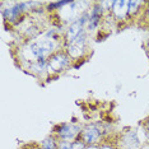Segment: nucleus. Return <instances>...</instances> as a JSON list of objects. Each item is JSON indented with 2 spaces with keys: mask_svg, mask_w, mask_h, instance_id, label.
Instances as JSON below:
<instances>
[{
  "mask_svg": "<svg viewBox=\"0 0 149 149\" xmlns=\"http://www.w3.org/2000/svg\"><path fill=\"white\" fill-rule=\"evenodd\" d=\"M118 144L117 148H123V149H141L143 148V140L139 136V133L135 129H131L129 131H124L121 134L120 139H118Z\"/></svg>",
  "mask_w": 149,
  "mask_h": 149,
  "instance_id": "7",
  "label": "nucleus"
},
{
  "mask_svg": "<svg viewBox=\"0 0 149 149\" xmlns=\"http://www.w3.org/2000/svg\"><path fill=\"white\" fill-rule=\"evenodd\" d=\"M101 149H117V145L115 143H111V141H106L104 140L102 144H100Z\"/></svg>",
  "mask_w": 149,
  "mask_h": 149,
  "instance_id": "16",
  "label": "nucleus"
},
{
  "mask_svg": "<svg viewBox=\"0 0 149 149\" xmlns=\"http://www.w3.org/2000/svg\"><path fill=\"white\" fill-rule=\"evenodd\" d=\"M87 147H88V145L84 143V141L80 140L79 138L72 143V149H87Z\"/></svg>",
  "mask_w": 149,
  "mask_h": 149,
  "instance_id": "15",
  "label": "nucleus"
},
{
  "mask_svg": "<svg viewBox=\"0 0 149 149\" xmlns=\"http://www.w3.org/2000/svg\"><path fill=\"white\" fill-rule=\"evenodd\" d=\"M141 149H149V141H148L147 144H144V145H143V148H141Z\"/></svg>",
  "mask_w": 149,
  "mask_h": 149,
  "instance_id": "21",
  "label": "nucleus"
},
{
  "mask_svg": "<svg viewBox=\"0 0 149 149\" xmlns=\"http://www.w3.org/2000/svg\"><path fill=\"white\" fill-rule=\"evenodd\" d=\"M73 60L69 57V55L66 54V51L64 49L56 51L54 55L47 60V70H49V74H60L64 73L65 70H68L72 65Z\"/></svg>",
  "mask_w": 149,
  "mask_h": 149,
  "instance_id": "4",
  "label": "nucleus"
},
{
  "mask_svg": "<svg viewBox=\"0 0 149 149\" xmlns=\"http://www.w3.org/2000/svg\"><path fill=\"white\" fill-rule=\"evenodd\" d=\"M88 12H89V21H88L86 31L89 33V32L97 31V29L100 28L101 23H102L104 17H106V13H104V10L101 8V5L98 4V1H94L93 4H91L89 10Z\"/></svg>",
  "mask_w": 149,
  "mask_h": 149,
  "instance_id": "8",
  "label": "nucleus"
},
{
  "mask_svg": "<svg viewBox=\"0 0 149 149\" xmlns=\"http://www.w3.org/2000/svg\"><path fill=\"white\" fill-rule=\"evenodd\" d=\"M79 139L87 145H100L104 141V133L98 125L87 124L82 127Z\"/></svg>",
  "mask_w": 149,
  "mask_h": 149,
  "instance_id": "5",
  "label": "nucleus"
},
{
  "mask_svg": "<svg viewBox=\"0 0 149 149\" xmlns=\"http://www.w3.org/2000/svg\"><path fill=\"white\" fill-rule=\"evenodd\" d=\"M57 149H72V143H69V141H59Z\"/></svg>",
  "mask_w": 149,
  "mask_h": 149,
  "instance_id": "17",
  "label": "nucleus"
},
{
  "mask_svg": "<svg viewBox=\"0 0 149 149\" xmlns=\"http://www.w3.org/2000/svg\"><path fill=\"white\" fill-rule=\"evenodd\" d=\"M70 3V0H60V1H51L46 6V10L47 12H59L63 6L68 5Z\"/></svg>",
  "mask_w": 149,
  "mask_h": 149,
  "instance_id": "14",
  "label": "nucleus"
},
{
  "mask_svg": "<svg viewBox=\"0 0 149 149\" xmlns=\"http://www.w3.org/2000/svg\"><path fill=\"white\" fill-rule=\"evenodd\" d=\"M147 1H138V0H129V15L130 18H134L138 14H140L141 10H144Z\"/></svg>",
  "mask_w": 149,
  "mask_h": 149,
  "instance_id": "12",
  "label": "nucleus"
},
{
  "mask_svg": "<svg viewBox=\"0 0 149 149\" xmlns=\"http://www.w3.org/2000/svg\"><path fill=\"white\" fill-rule=\"evenodd\" d=\"M111 17L115 19V22H124L129 15V0H113V5L111 9Z\"/></svg>",
  "mask_w": 149,
  "mask_h": 149,
  "instance_id": "10",
  "label": "nucleus"
},
{
  "mask_svg": "<svg viewBox=\"0 0 149 149\" xmlns=\"http://www.w3.org/2000/svg\"><path fill=\"white\" fill-rule=\"evenodd\" d=\"M84 31H86V27L78 21V19L74 21L73 23H70V24H68L66 28L64 29V36H63L64 47L70 45L72 42H74Z\"/></svg>",
  "mask_w": 149,
  "mask_h": 149,
  "instance_id": "9",
  "label": "nucleus"
},
{
  "mask_svg": "<svg viewBox=\"0 0 149 149\" xmlns=\"http://www.w3.org/2000/svg\"><path fill=\"white\" fill-rule=\"evenodd\" d=\"M64 50L69 55L73 61H80L88 55V32L84 31L74 42L64 47Z\"/></svg>",
  "mask_w": 149,
  "mask_h": 149,
  "instance_id": "2",
  "label": "nucleus"
},
{
  "mask_svg": "<svg viewBox=\"0 0 149 149\" xmlns=\"http://www.w3.org/2000/svg\"><path fill=\"white\" fill-rule=\"evenodd\" d=\"M143 127L145 129V131L148 133V136H149V116L144 120V123H143Z\"/></svg>",
  "mask_w": 149,
  "mask_h": 149,
  "instance_id": "19",
  "label": "nucleus"
},
{
  "mask_svg": "<svg viewBox=\"0 0 149 149\" xmlns=\"http://www.w3.org/2000/svg\"><path fill=\"white\" fill-rule=\"evenodd\" d=\"M117 149H123V148H117Z\"/></svg>",
  "mask_w": 149,
  "mask_h": 149,
  "instance_id": "23",
  "label": "nucleus"
},
{
  "mask_svg": "<svg viewBox=\"0 0 149 149\" xmlns=\"http://www.w3.org/2000/svg\"><path fill=\"white\" fill-rule=\"evenodd\" d=\"M61 49H64L63 41L42 37L40 40H32V41H28L23 43L22 46H19L18 56L19 60L27 65V64L33 61L49 60L56 51Z\"/></svg>",
  "mask_w": 149,
  "mask_h": 149,
  "instance_id": "1",
  "label": "nucleus"
},
{
  "mask_svg": "<svg viewBox=\"0 0 149 149\" xmlns=\"http://www.w3.org/2000/svg\"><path fill=\"white\" fill-rule=\"evenodd\" d=\"M40 147L42 149H57V147H59V139L55 135H50V136L45 138L40 143Z\"/></svg>",
  "mask_w": 149,
  "mask_h": 149,
  "instance_id": "13",
  "label": "nucleus"
},
{
  "mask_svg": "<svg viewBox=\"0 0 149 149\" xmlns=\"http://www.w3.org/2000/svg\"><path fill=\"white\" fill-rule=\"evenodd\" d=\"M143 15H144V18L149 22V1H147V5H145V8H144V13H143Z\"/></svg>",
  "mask_w": 149,
  "mask_h": 149,
  "instance_id": "18",
  "label": "nucleus"
},
{
  "mask_svg": "<svg viewBox=\"0 0 149 149\" xmlns=\"http://www.w3.org/2000/svg\"><path fill=\"white\" fill-rule=\"evenodd\" d=\"M31 149H42L40 145H36V147H33V148H31Z\"/></svg>",
  "mask_w": 149,
  "mask_h": 149,
  "instance_id": "22",
  "label": "nucleus"
},
{
  "mask_svg": "<svg viewBox=\"0 0 149 149\" xmlns=\"http://www.w3.org/2000/svg\"><path fill=\"white\" fill-rule=\"evenodd\" d=\"M82 133V126L75 123H64L60 124L54 129L52 135L59 139V141H69L73 143L74 140H77L80 136Z\"/></svg>",
  "mask_w": 149,
  "mask_h": 149,
  "instance_id": "3",
  "label": "nucleus"
},
{
  "mask_svg": "<svg viewBox=\"0 0 149 149\" xmlns=\"http://www.w3.org/2000/svg\"><path fill=\"white\" fill-rule=\"evenodd\" d=\"M6 4H8V6H3L1 8L3 19L9 24L17 26L26 17V13L21 5V1H12V3H6Z\"/></svg>",
  "mask_w": 149,
  "mask_h": 149,
  "instance_id": "6",
  "label": "nucleus"
},
{
  "mask_svg": "<svg viewBox=\"0 0 149 149\" xmlns=\"http://www.w3.org/2000/svg\"><path fill=\"white\" fill-rule=\"evenodd\" d=\"M87 149H101L100 145H88Z\"/></svg>",
  "mask_w": 149,
  "mask_h": 149,
  "instance_id": "20",
  "label": "nucleus"
},
{
  "mask_svg": "<svg viewBox=\"0 0 149 149\" xmlns=\"http://www.w3.org/2000/svg\"><path fill=\"white\" fill-rule=\"evenodd\" d=\"M47 60H40V61H33L29 63L24 66V70H27L29 74L35 77L41 78L43 75H49V70H47Z\"/></svg>",
  "mask_w": 149,
  "mask_h": 149,
  "instance_id": "11",
  "label": "nucleus"
}]
</instances>
